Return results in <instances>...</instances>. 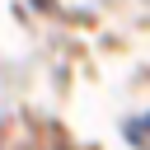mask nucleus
<instances>
[{"label":"nucleus","instance_id":"nucleus-1","mask_svg":"<svg viewBox=\"0 0 150 150\" xmlns=\"http://www.w3.org/2000/svg\"><path fill=\"white\" fill-rule=\"evenodd\" d=\"M127 141H131L136 150H150V117H136V122L127 127Z\"/></svg>","mask_w":150,"mask_h":150}]
</instances>
